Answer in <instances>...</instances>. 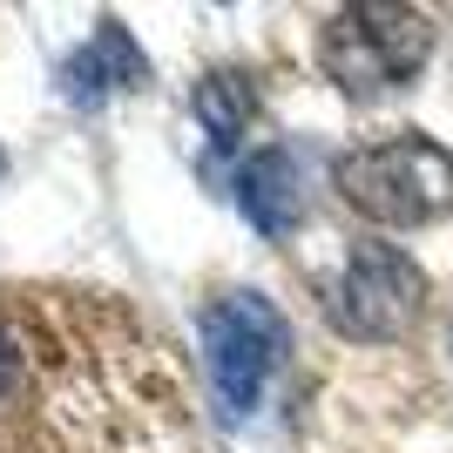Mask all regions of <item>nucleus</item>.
Instances as JSON below:
<instances>
[{
	"label": "nucleus",
	"instance_id": "obj_1",
	"mask_svg": "<svg viewBox=\"0 0 453 453\" xmlns=\"http://www.w3.org/2000/svg\"><path fill=\"white\" fill-rule=\"evenodd\" d=\"M332 189L365 224H386V230L440 224L453 210V150L419 129L379 135V142H359L332 163Z\"/></svg>",
	"mask_w": 453,
	"mask_h": 453
},
{
	"label": "nucleus",
	"instance_id": "obj_2",
	"mask_svg": "<svg viewBox=\"0 0 453 453\" xmlns=\"http://www.w3.org/2000/svg\"><path fill=\"white\" fill-rule=\"evenodd\" d=\"M203 379H210V406L224 426H250L257 406H265L271 379H278L284 352H291V319L265 291H224V298L203 304Z\"/></svg>",
	"mask_w": 453,
	"mask_h": 453
},
{
	"label": "nucleus",
	"instance_id": "obj_3",
	"mask_svg": "<svg viewBox=\"0 0 453 453\" xmlns=\"http://www.w3.org/2000/svg\"><path fill=\"white\" fill-rule=\"evenodd\" d=\"M426 55H434V20L419 7H379V0H365V7L332 14L319 35L325 81L345 88L352 102H372V95L413 81Z\"/></svg>",
	"mask_w": 453,
	"mask_h": 453
},
{
	"label": "nucleus",
	"instance_id": "obj_4",
	"mask_svg": "<svg viewBox=\"0 0 453 453\" xmlns=\"http://www.w3.org/2000/svg\"><path fill=\"white\" fill-rule=\"evenodd\" d=\"M419 304H426V271L399 244H352L339 278L325 284V325L359 345L399 339L419 319Z\"/></svg>",
	"mask_w": 453,
	"mask_h": 453
},
{
	"label": "nucleus",
	"instance_id": "obj_5",
	"mask_svg": "<svg viewBox=\"0 0 453 453\" xmlns=\"http://www.w3.org/2000/svg\"><path fill=\"white\" fill-rule=\"evenodd\" d=\"M129 88H150V55L135 48V35L115 14H102L95 35L61 61V102L88 115V109H102L109 95H129Z\"/></svg>",
	"mask_w": 453,
	"mask_h": 453
},
{
	"label": "nucleus",
	"instance_id": "obj_6",
	"mask_svg": "<svg viewBox=\"0 0 453 453\" xmlns=\"http://www.w3.org/2000/svg\"><path fill=\"white\" fill-rule=\"evenodd\" d=\"M230 196H237V210H244L250 230L284 237V230L304 217V163L284 150V142L250 150L244 163H237V176H230Z\"/></svg>",
	"mask_w": 453,
	"mask_h": 453
},
{
	"label": "nucleus",
	"instance_id": "obj_7",
	"mask_svg": "<svg viewBox=\"0 0 453 453\" xmlns=\"http://www.w3.org/2000/svg\"><path fill=\"white\" fill-rule=\"evenodd\" d=\"M189 109H196V122H203L210 142H217V150H230V142L250 129V115H257V88H250L237 68H217V75L196 81Z\"/></svg>",
	"mask_w": 453,
	"mask_h": 453
},
{
	"label": "nucleus",
	"instance_id": "obj_8",
	"mask_svg": "<svg viewBox=\"0 0 453 453\" xmlns=\"http://www.w3.org/2000/svg\"><path fill=\"white\" fill-rule=\"evenodd\" d=\"M0 170H7V156H0Z\"/></svg>",
	"mask_w": 453,
	"mask_h": 453
}]
</instances>
